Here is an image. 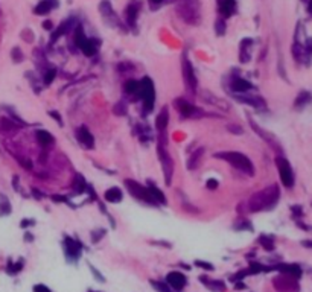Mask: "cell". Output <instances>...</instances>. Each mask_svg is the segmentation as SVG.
Instances as JSON below:
<instances>
[{"label":"cell","instance_id":"cell-13","mask_svg":"<svg viewBox=\"0 0 312 292\" xmlns=\"http://www.w3.org/2000/svg\"><path fill=\"white\" fill-rule=\"evenodd\" d=\"M166 283L177 291H181L186 286V277L181 273H178V271H172V273L166 276Z\"/></svg>","mask_w":312,"mask_h":292},{"label":"cell","instance_id":"cell-24","mask_svg":"<svg viewBox=\"0 0 312 292\" xmlns=\"http://www.w3.org/2000/svg\"><path fill=\"white\" fill-rule=\"evenodd\" d=\"M105 199L110 202H120L122 201V191L119 187H111L105 192Z\"/></svg>","mask_w":312,"mask_h":292},{"label":"cell","instance_id":"cell-3","mask_svg":"<svg viewBox=\"0 0 312 292\" xmlns=\"http://www.w3.org/2000/svg\"><path fill=\"white\" fill-rule=\"evenodd\" d=\"M177 14L187 25H198L201 15H200V0H177L175 3Z\"/></svg>","mask_w":312,"mask_h":292},{"label":"cell","instance_id":"cell-5","mask_svg":"<svg viewBox=\"0 0 312 292\" xmlns=\"http://www.w3.org/2000/svg\"><path fill=\"white\" fill-rule=\"evenodd\" d=\"M276 164H277L280 181L283 183V186L285 187H293L294 186V172H293V168H291L289 161L285 157L279 155L276 158Z\"/></svg>","mask_w":312,"mask_h":292},{"label":"cell","instance_id":"cell-25","mask_svg":"<svg viewBox=\"0 0 312 292\" xmlns=\"http://www.w3.org/2000/svg\"><path fill=\"white\" fill-rule=\"evenodd\" d=\"M204 285H207L209 286L212 291H216V292H224L225 291V285L222 283V282H216V280H210V279H207V277H201L200 279Z\"/></svg>","mask_w":312,"mask_h":292},{"label":"cell","instance_id":"cell-30","mask_svg":"<svg viewBox=\"0 0 312 292\" xmlns=\"http://www.w3.org/2000/svg\"><path fill=\"white\" fill-rule=\"evenodd\" d=\"M17 130L15 123L9 119H0V131L2 133H9V131H14Z\"/></svg>","mask_w":312,"mask_h":292},{"label":"cell","instance_id":"cell-33","mask_svg":"<svg viewBox=\"0 0 312 292\" xmlns=\"http://www.w3.org/2000/svg\"><path fill=\"white\" fill-rule=\"evenodd\" d=\"M225 20L221 17V18H218L216 22H215V32H216V35H224V32H225Z\"/></svg>","mask_w":312,"mask_h":292},{"label":"cell","instance_id":"cell-34","mask_svg":"<svg viewBox=\"0 0 312 292\" xmlns=\"http://www.w3.org/2000/svg\"><path fill=\"white\" fill-rule=\"evenodd\" d=\"M153 286L158 291V292H171L168 283H161V282H153Z\"/></svg>","mask_w":312,"mask_h":292},{"label":"cell","instance_id":"cell-27","mask_svg":"<svg viewBox=\"0 0 312 292\" xmlns=\"http://www.w3.org/2000/svg\"><path fill=\"white\" fill-rule=\"evenodd\" d=\"M312 100V95L309 92H302L296 99V107H305Z\"/></svg>","mask_w":312,"mask_h":292},{"label":"cell","instance_id":"cell-20","mask_svg":"<svg viewBox=\"0 0 312 292\" xmlns=\"http://www.w3.org/2000/svg\"><path fill=\"white\" fill-rule=\"evenodd\" d=\"M168 123H169V113H168V108H163L156 119V127L158 131L163 133L166 128H168Z\"/></svg>","mask_w":312,"mask_h":292},{"label":"cell","instance_id":"cell-22","mask_svg":"<svg viewBox=\"0 0 312 292\" xmlns=\"http://www.w3.org/2000/svg\"><path fill=\"white\" fill-rule=\"evenodd\" d=\"M252 87H253V86L250 84L248 81L241 79V78H235V79L232 81V89H233L235 92H238V93H245V92H248Z\"/></svg>","mask_w":312,"mask_h":292},{"label":"cell","instance_id":"cell-4","mask_svg":"<svg viewBox=\"0 0 312 292\" xmlns=\"http://www.w3.org/2000/svg\"><path fill=\"white\" fill-rule=\"evenodd\" d=\"M125 186H127L128 192H130L134 198L142 199V201L148 202V204H157L156 199L153 198V195H151V192H150L148 187H143L142 184H139V183L134 181V180H125Z\"/></svg>","mask_w":312,"mask_h":292},{"label":"cell","instance_id":"cell-21","mask_svg":"<svg viewBox=\"0 0 312 292\" xmlns=\"http://www.w3.org/2000/svg\"><path fill=\"white\" fill-rule=\"evenodd\" d=\"M66 251L69 254V257L78 259L79 253H81V245L76 241H73L70 238H66Z\"/></svg>","mask_w":312,"mask_h":292},{"label":"cell","instance_id":"cell-35","mask_svg":"<svg viewBox=\"0 0 312 292\" xmlns=\"http://www.w3.org/2000/svg\"><path fill=\"white\" fill-rule=\"evenodd\" d=\"M148 2H150L151 9H158L160 6H163L166 2H168V0H148Z\"/></svg>","mask_w":312,"mask_h":292},{"label":"cell","instance_id":"cell-9","mask_svg":"<svg viewBox=\"0 0 312 292\" xmlns=\"http://www.w3.org/2000/svg\"><path fill=\"white\" fill-rule=\"evenodd\" d=\"M174 105L178 110V113L184 117H201L204 114L198 107H195L191 102H187L186 99H177L174 102Z\"/></svg>","mask_w":312,"mask_h":292},{"label":"cell","instance_id":"cell-7","mask_svg":"<svg viewBox=\"0 0 312 292\" xmlns=\"http://www.w3.org/2000/svg\"><path fill=\"white\" fill-rule=\"evenodd\" d=\"M158 157H160V163H161V168H163V174H164V181L166 184H171L172 181V174H174V161L169 155V152L163 148V145H158Z\"/></svg>","mask_w":312,"mask_h":292},{"label":"cell","instance_id":"cell-8","mask_svg":"<svg viewBox=\"0 0 312 292\" xmlns=\"http://www.w3.org/2000/svg\"><path fill=\"white\" fill-rule=\"evenodd\" d=\"M139 95L142 96L143 99V103H145V107H147V110L150 111L154 105V100H156V92H154V86H153V82L150 78H145L142 79L140 82V92Z\"/></svg>","mask_w":312,"mask_h":292},{"label":"cell","instance_id":"cell-43","mask_svg":"<svg viewBox=\"0 0 312 292\" xmlns=\"http://www.w3.org/2000/svg\"><path fill=\"white\" fill-rule=\"evenodd\" d=\"M302 2H309V0H302Z\"/></svg>","mask_w":312,"mask_h":292},{"label":"cell","instance_id":"cell-37","mask_svg":"<svg viewBox=\"0 0 312 292\" xmlns=\"http://www.w3.org/2000/svg\"><path fill=\"white\" fill-rule=\"evenodd\" d=\"M34 292H51V289L45 285H35L34 286Z\"/></svg>","mask_w":312,"mask_h":292},{"label":"cell","instance_id":"cell-31","mask_svg":"<svg viewBox=\"0 0 312 292\" xmlns=\"http://www.w3.org/2000/svg\"><path fill=\"white\" fill-rule=\"evenodd\" d=\"M203 155V149H198L194 155H191V160H189V163H187V168L189 169H195L197 166H198V163H200V157Z\"/></svg>","mask_w":312,"mask_h":292},{"label":"cell","instance_id":"cell-18","mask_svg":"<svg viewBox=\"0 0 312 292\" xmlns=\"http://www.w3.org/2000/svg\"><path fill=\"white\" fill-rule=\"evenodd\" d=\"M276 269H279L282 274L293 276L296 279H299L302 276V269H300L299 265H286V263H283V265H277Z\"/></svg>","mask_w":312,"mask_h":292},{"label":"cell","instance_id":"cell-23","mask_svg":"<svg viewBox=\"0 0 312 292\" xmlns=\"http://www.w3.org/2000/svg\"><path fill=\"white\" fill-rule=\"evenodd\" d=\"M35 139H37V142L41 145V146H49V145H52L55 140H53V137H52V134L49 133V131H37V134H35Z\"/></svg>","mask_w":312,"mask_h":292},{"label":"cell","instance_id":"cell-6","mask_svg":"<svg viewBox=\"0 0 312 292\" xmlns=\"http://www.w3.org/2000/svg\"><path fill=\"white\" fill-rule=\"evenodd\" d=\"M274 288L279 292H299L300 286L296 277L293 276H288V274H280L273 280Z\"/></svg>","mask_w":312,"mask_h":292},{"label":"cell","instance_id":"cell-32","mask_svg":"<svg viewBox=\"0 0 312 292\" xmlns=\"http://www.w3.org/2000/svg\"><path fill=\"white\" fill-rule=\"evenodd\" d=\"M259 242H260V245L266 249V251H273V249H274V243H273V239H271V238H268V236H260Z\"/></svg>","mask_w":312,"mask_h":292},{"label":"cell","instance_id":"cell-28","mask_svg":"<svg viewBox=\"0 0 312 292\" xmlns=\"http://www.w3.org/2000/svg\"><path fill=\"white\" fill-rule=\"evenodd\" d=\"M148 189H150V192H151L153 198L156 199V202H161V204H164V202H166L164 195L161 194V191H160V189H157V187H156L154 184H150V186H148Z\"/></svg>","mask_w":312,"mask_h":292},{"label":"cell","instance_id":"cell-12","mask_svg":"<svg viewBox=\"0 0 312 292\" xmlns=\"http://www.w3.org/2000/svg\"><path fill=\"white\" fill-rule=\"evenodd\" d=\"M139 11H140V3L137 2V0H134V2H131L127 6V11H125V17H127V25L130 28H136Z\"/></svg>","mask_w":312,"mask_h":292},{"label":"cell","instance_id":"cell-2","mask_svg":"<svg viewBox=\"0 0 312 292\" xmlns=\"http://www.w3.org/2000/svg\"><path fill=\"white\" fill-rule=\"evenodd\" d=\"M215 158L224 160L227 163H230L235 169L247 174V175H255V166L250 161V158L242 154V152H236V151H222V152H216Z\"/></svg>","mask_w":312,"mask_h":292},{"label":"cell","instance_id":"cell-38","mask_svg":"<svg viewBox=\"0 0 312 292\" xmlns=\"http://www.w3.org/2000/svg\"><path fill=\"white\" fill-rule=\"evenodd\" d=\"M55 78V70H51V72H48V78L45 76V84H51V82H52V79Z\"/></svg>","mask_w":312,"mask_h":292},{"label":"cell","instance_id":"cell-40","mask_svg":"<svg viewBox=\"0 0 312 292\" xmlns=\"http://www.w3.org/2000/svg\"><path fill=\"white\" fill-rule=\"evenodd\" d=\"M207 187H209V189H215V187H218V181L216 180H209L207 181Z\"/></svg>","mask_w":312,"mask_h":292},{"label":"cell","instance_id":"cell-39","mask_svg":"<svg viewBox=\"0 0 312 292\" xmlns=\"http://www.w3.org/2000/svg\"><path fill=\"white\" fill-rule=\"evenodd\" d=\"M195 265H197V266H203L204 269H213V266H212L210 263H206V262H200V260H198V262H195Z\"/></svg>","mask_w":312,"mask_h":292},{"label":"cell","instance_id":"cell-26","mask_svg":"<svg viewBox=\"0 0 312 292\" xmlns=\"http://www.w3.org/2000/svg\"><path fill=\"white\" fill-rule=\"evenodd\" d=\"M238 99L242 100L244 103H248V105L255 107V108H260V107L265 105V103L259 97H256V96H242V97H238Z\"/></svg>","mask_w":312,"mask_h":292},{"label":"cell","instance_id":"cell-29","mask_svg":"<svg viewBox=\"0 0 312 292\" xmlns=\"http://www.w3.org/2000/svg\"><path fill=\"white\" fill-rule=\"evenodd\" d=\"M125 92L130 93V95H139V92H140V82H137L134 79L128 81L127 84H125Z\"/></svg>","mask_w":312,"mask_h":292},{"label":"cell","instance_id":"cell-1","mask_svg":"<svg viewBox=\"0 0 312 292\" xmlns=\"http://www.w3.org/2000/svg\"><path fill=\"white\" fill-rule=\"evenodd\" d=\"M280 198V191L277 184H271L265 189L256 192L252 198L248 199V210L250 212H263L273 208Z\"/></svg>","mask_w":312,"mask_h":292},{"label":"cell","instance_id":"cell-41","mask_svg":"<svg viewBox=\"0 0 312 292\" xmlns=\"http://www.w3.org/2000/svg\"><path fill=\"white\" fill-rule=\"evenodd\" d=\"M43 28H45V29H52V23H51V22H45V23H43Z\"/></svg>","mask_w":312,"mask_h":292},{"label":"cell","instance_id":"cell-11","mask_svg":"<svg viewBox=\"0 0 312 292\" xmlns=\"http://www.w3.org/2000/svg\"><path fill=\"white\" fill-rule=\"evenodd\" d=\"M236 0H218V11L222 18H230L236 14Z\"/></svg>","mask_w":312,"mask_h":292},{"label":"cell","instance_id":"cell-16","mask_svg":"<svg viewBox=\"0 0 312 292\" xmlns=\"http://www.w3.org/2000/svg\"><path fill=\"white\" fill-rule=\"evenodd\" d=\"M203 99H204L207 103H210V105H213V107H216V108H219V110H224V111L228 110V103H227L224 99H221V97L212 95L210 92H203Z\"/></svg>","mask_w":312,"mask_h":292},{"label":"cell","instance_id":"cell-14","mask_svg":"<svg viewBox=\"0 0 312 292\" xmlns=\"http://www.w3.org/2000/svg\"><path fill=\"white\" fill-rule=\"evenodd\" d=\"M58 6V0H41V2L34 8V14L37 15H46L52 12Z\"/></svg>","mask_w":312,"mask_h":292},{"label":"cell","instance_id":"cell-10","mask_svg":"<svg viewBox=\"0 0 312 292\" xmlns=\"http://www.w3.org/2000/svg\"><path fill=\"white\" fill-rule=\"evenodd\" d=\"M183 78H184L187 90H189V92H195L197 90V84H198V82H197V76L194 73L192 64L189 62V59L186 58V55L183 58Z\"/></svg>","mask_w":312,"mask_h":292},{"label":"cell","instance_id":"cell-17","mask_svg":"<svg viewBox=\"0 0 312 292\" xmlns=\"http://www.w3.org/2000/svg\"><path fill=\"white\" fill-rule=\"evenodd\" d=\"M250 125H252V128H253V130H255V131H256V133H258V134H259V136H260V137H262V139L268 143V145H271L274 149H279V143L276 142V139H274L271 134H269L268 131H263V130L259 127V125H258L256 122H253V120H250Z\"/></svg>","mask_w":312,"mask_h":292},{"label":"cell","instance_id":"cell-15","mask_svg":"<svg viewBox=\"0 0 312 292\" xmlns=\"http://www.w3.org/2000/svg\"><path fill=\"white\" fill-rule=\"evenodd\" d=\"M76 137L79 140L81 145H84L86 148H93V145H95V139H93V134L86 128V127H79L78 131H76Z\"/></svg>","mask_w":312,"mask_h":292},{"label":"cell","instance_id":"cell-19","mask_svg":"<svg viewBox=\"0 0 312 292\" xmlns=\"http://www.w3.org/2000/svg\"><path fill=\"white\" fill-rule=\"evenodd\" d=\"M73 23H75V18H69V20H66V22H62L59 26H58V29L52 34V43L53 41H56L61 35H64V34H67L69 31H70V28L73 26Z\"/></svg>","mask_w":312,"mask_h":292},{"label":"cell","instance_id":"cell-36","mask_svg":"<svg viewBox=\"0 0 312 292\" xmlns=\"http://www.w3.org/2000/svg\"><path fill=\"white\" fill-rule=\"evenodd\" d=\"M12 58H14V61H17V62L23 58V55L20 53V49H18V48H14V49H12Z\"/></svg>","mask_w":312,"mask_h":292},{"label":"cell","instance_id":"cell-42","mask_svg":"<svg viewBox=\"0 0 312 292\" xmlns=\"http://www.w3.org/2000/svg\"><path fill=\"white\" fill-rule=\"evenodd\" d=\"M308 11H309V14H312V0L308 2Z\"/></svg>","mask_w":312,"mask_h":292}]
</instances>
